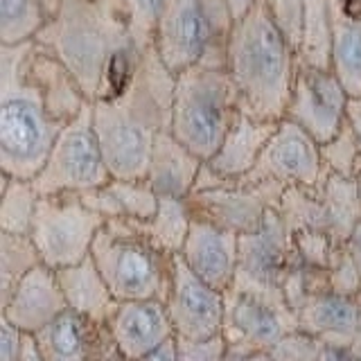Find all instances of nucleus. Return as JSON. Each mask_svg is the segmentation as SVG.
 I'll use <instances>...</instances> for the list:
<instances>
[{
	"instance_id": "nucleus-1",
	"label": "nucleus",
	"mask_w": 361,
	"mask_h": 361,
	"mask_svg": "<svg viewBox=\"0 0 361 361\" xmlns=\"http://www.w3.org/2000/svg\"><path fill=\"white\" fill-rule=\"evenodd\" d=\"M48 20L34 41L71 68L90 102L127 88L142 48L124 0H45Z\"/></svg>"
},
{
	"instance_id": "nucleus-2",
	"label": "nucleus",
	"mask_w": 361,
	"mask_h": 361,
	"mask_svg": "<svg viewBox=\"0 0 361 361\" xmlns=\"http://www.w3.org/2000/svg\"><path fill=\"white\" fill-rule=\"evenodd\" d=\"M174 79L152 43L127 88L93 102L95 131L113 176L145 178L156 135L172 122Z\"/></svg>"
},
{
	"instance_id": "nucleus-3",
	"label": "nucleus",
	"mask_w": 361,
	"mask_h": 361,
	"mask_svg": "<svg viewBox=\"0 0 361 361\" xmlns=\"http://www.w3.org/2000/svg\"><path fill=\"white\" fill-rule=\"evenodd\" d=\"M298 50L271 20L262 0L235 20L226 71L240 93V109L259 120H282L298 71Z\"/></svg>"
},
{
	"instance_id": "nucleus-4",
	"label": "nucleus",
	"mask_w": 361,
	"mask_h": 361,
	"mask_svg": "<svg viewBox=\"0 0 361 361\" xmlns=\"http://www.w3.org/2000/svg\"><path fill=\"white\" fill-rule=\"evenodd\" d=\"M30 43H0V169L16 178L41 172L66 124L50 113L30 73Z\"/></svg>"
},
{
	"instance_id": "nucleus-5",
	"label": "nucleus",
	"mask_w": 361,
	"mask_h": 361,
	"mask_svg": "<svg viewBox=\"0 0 361 361\" xmlns=\"http://www.w3.org/2000/svg\"><path fill=\"white\" fill-rule=\"evenodd\" d=\"M240 113V93L221 66L195 63L174 79L169 131L203 161L219 149Z\"/></svg>"
},
{
	"instance_id": "nucleus-6",
	"label": "nucleus",
	"mask_w": 361,
	"mask_h": 361,
	"mask_svg": "<svg viewBox=\"0 0 361 361\" xmlns=\"http://www.w3.org/2000/svg\"><path fill=\"white\" fill-rule=\"evenodd\" d=\"M90 255L118 300L167 298L174 255L156 246L135 219H106Z\"/></svg>"
},
{
	"instance_id": "nucleus-7",
	"label": "nucleus",
	"mask_w": 361,
	"mask_h": 361,
	"mask_svg": "<svg viewBox=\"0 0 361 361\" xmlns=\"http://www.w3.org/2000/svg\"><path fill=\"white\" fill-rule=\"evenodd\" d=\"M106 156L93 122V102L63 124L41 172L32 178L39 195L86 192L111 178Z\"/></svg>"
},
{
	"instance_id": "nucleus-8",
	"label": "nucleus",
	"mask_w": 361,
	"mask_h": 361,
	"mask_svg": "<svg viewBox=\"0 0 361 361\" xmlns=\"http://www.w3.org/2000/svg\"><path fill=\"white\" fill-rule=\"evenodd\" d=\"M106 217L86 206L79 192L41 195L30 237L41 259L52 269L71 267L90 255Z\"/></svg>"
},
{
	"instance_id": "nucleus-9",
	"label": "nucleus",
	"mask_w": 361,
	"mask_h": 361,
	"mask_svg": "<svg viewBox=\"0 0 361 361\" xmlns=\"http://www.w3.org/2000/svg\"><path fill=\"white\" fill-rule=\"evenodd\" d=\"M293 259L296 253L291 244V231L282 219L280 208H276L267 214L257 231L240 235V264L233 287L287 305L282 296V282Z\"/></svg>"
},
{
	"instance_id": "nucleus-10",
	"label": "nucleus",
	"mask_w": 361,
	"mask_h": 361,
	"mask_svg": "<svg viewBox=\"0 0 361 361\" xmlns=\"http://www.w3.org/2000/svg\"><path fill=\"white\" fill-rule=\"evenodd\" d=\"M285 190L287 188L276 180H262V183L237 180L221 188L192 190L188 203L195 217H203L228 231L246 235L257 231L271 210L280 208Z\"/></svg>"
},
{
	"instance_id": "nucleus-11",
	"label": "nucleus",
	"mask_w": 361,
	"mask_h": 361,
	"mask_svg": "<svg viewBox=\"0 0 361 361\" xmlns=\"http://www.w3.org/2000/svg\"><path fill=\"white\" fill-rule=\"evenodd\" d=\"M325 174L321 142L289 118L278 122V129L269 138L255 167L242 180L262 183L276 180L280 185H316Z\"/></svg>"
},
{
	"instance_id": "nucleus-12",
	"label": "nucleus",
	"mask_w": 361,
	"mask_h": 361,
	"mask_svg": "<svg viewBox=\"0 0 361 361\" xmlns=\"http://www.w3.org/2000/svg\"><path fill=\"white\" fill-rule=\"evenodd\" d=\"M348 97L350 93L332 68L298 61L285 118L300 124L323 145L345 124Z\"/></svg>"
},
{
	"instance_id": "nucleus-13",
	"label": "nucleus",
	"mask_w": 361,
	"mask_h": 361,
	"mask_svg": "<svg viewBox=\"0 0 361 361\" xmlns=\"http://www.w3.org/2000/svg\"><path fill=\"white\" fill-rule=\"evenodd\" d=\"M165 305L174 332L183 341H201V338L224 332L226 291L201 280L178 253L174 255L172 287H169Z\"/></svg>"
},
{
	"instance_id": "nucleus-14",
	"label": "nucleus",
	"mask_w": 361,
	"mask_h": 361,
	"mask_svg": "<svg viewBox=\"0 0 361 361\" xmlns=\"http://www.w3.org/2000/svg\"><path fill=\"white\" fill-rule=\"evenodd\" d=\"M291 330H298V321L287 305L235 287L226 291L224 334L228 345H240L251 357L269 355Z\"/></svg>"
},
{
	"instance_id": "nucleus-15",
	"label": "nucleus",
	"mask_w": 361,
	"mask_h": 361,
	"mask_svg": "<svg viewBox=\"0 0 361 361\" xmlns=\"http://www.w3.org/2000/svg\"><path fill=\"white\" fill-rule=\"evenodd\" d=\"M208 43L203 0H163L154 30V48L163 63L178 75L201 61Z\"/></svg>"
},
{
	"instance_id": "nucleus-16",
	"label": "nucleus",
	"mask_w": 361,
	"mask_h": 361,
	"mask_svg": "<svg viewBox=\"0 0 361 361\" xmlns=\"http://www.w3.org/2000/svg\"><path fill=\"white\" fill-rule=\"evenodd\" d=\"M178 255L201 280L228 291L235 285L237 264H240V233L203 217H195Z\"/></svg>"
},
{
	"instance_id": "nucleus-17",
	"label": "nucleus",
	"mask_w": 361,
	"mask_h": 361,
	"mask_svg": "<svg viewBox=\"0 0 361 361\" xmlns=\"http://www.w3.org/2000/svg\"><path fill=\"white\" fill-rule=\"evenodd\" d=\"M37 341L41 345L43 361H82L120 357L109 325L90 321L68 307L45 327H41Z\"/></svg>"
},
{
	"instance_id": "nucleus-18",
	"label": "nucleus",
	"mask_w": 361,
	"mask_h": 361,
	"mask_svg": "<svg viewBox=\"0 0 361 361\" xmlns=\"http://www.w3.org/2000/svg\"><path fill=\"white\" fill-rule=\"evenodd\" d=\"M109 332L122 359H147L154 348L176 334L163 298L120 300Z\"/></svg>"
},
{
	"instance_id": "nucleus-19",
	"label": "nucleus",
	"mask_w": 361,
	"mask_h": 361,
	"mask_svg": "<svg viewBox=\"0 0 361 361\" xmlns=\"http://www.w3.org/2000/svg\"><path fill=\"white\" fill-rule=\"evenodd\" d=\"M3 316L25 332H39L41 327L68 310L56 269L45 262L37 264L23 276L9 296L0 302Z\"/></svg>"
},
{
	"instance_id": "nucleus-20",
	"label": "nucleus",
	"mask_w": 361,
	"mask_h": 361,
	"mask_svg": "<svg viewBox=\"0 0 361 361\" xmlns=\"http://www.w3.org/2000/svg\"><path fill=\"white\" fill-rule=\"evenodd\" d=\"M280 120H259L240 109L219 149L208 158V165L226 178L242 180L255 167L269 138L278 129Z\"/></svg>"
},
{
	"instance_id": "nucleus-21",
	"label": "nucleus",
	"mask_w": 361,
	"mask_h": 361,
	"mask_svg": "<svg viewBox=\"0 0 361 361\" xmlns=\"http://www.w3.org/2000/svg\"><path fill=\"white\" fill-rule=\"evenodd\" d=\"M201 165L203 158L165 129L154 140L145 178L158 197H190Z\"/></svg>"
},
{
	"instance_id": "nucleus-22",
	"label": "nucleus",
	"mask_w": 361,
	"mask_h": 361,
	"mask_svg": "<svg viewBox=\"0 0 361 361\" xmlns=\"http://www.w3.org/2000/svg\"><path fill=\"white\" fill-rule=\"evenodd\" d=\"M27 68L34 77V82L41 88L45 104H48L50 113L56 120H61V122L73 120L90 102L71 68H68L54 52L43 48L37 41L30 43Z\"/></svg>"
},
{
	"instance_id": "nucleus-23",
	"label": "nucleus",
	"mask_w": 361,
	"mask_h": 361,
	"mask_svg": "<svg viewBox=\"0 0 361 361\" xmlns=\"http://www.w3.org/2000/svg\"><path fill=\"white\" fill-rule=\"evenodd\" d=\"M298 330L321 336L323 341L353 338L361 330V302L332 289L310 293L296 310Z\"/></svg>"
},
{
	"instance_id": "nucleus-24",
	"label": "nucleus",
	"mask_w": 361,
	"mask_h": 361,
	"mask_svg": "<svg viewBox=\"0 0 361 361\" xmlns=\"http://www.w3.org/2000/svg\"><path fill=\"white\" fill-rule=\"evenodd\" d=\"M56 278H59L68 307L79 312L90 321L109 325L120 300L111 291L109 282L97 269L93 255L84 257L77 264L56 269Z\"/></svg>"
},
{
	"instance_id": "nucleus-25",
	"label": "nucleus",
	"mask_w": 361,
	"mask_h": 361,
	"mask_svg": "<svg viewBox=\"0 0 361 361\" xmlns=\"http://www.w3.org/2000/svg\"><path fill=\"white\" fill-rule=\"evenodd\" d=\"M330 68L350 95L361 93V0H330Z\"/></svg>"
},
{
	"instance_id": "nucleus-26",
	"label": "nucleus",
	"mask_w": 361,
	"mask_h": 361,
	"mask_svg": "<svg viewBox=\"0 0 361 361\" xmlns=\"http://www.w3.org/2000/svg\"><path fill=\"white\" fill-rule=\"evenodd\" d=\"M86 206L104 214L106 219H135L147 221L158 210V195L147 178H120L111 176L104 185L79 192Z\"/></svg>"
},
{
	"instance_id": "nucleus-27",
	"label": "nucleus",
	"mask_w": 361,
	"mask_h": 361,
	"mask_svg": "<svg viewBox=\"0 0 361 361\" xmlns=\"http://www.w3.org/2000/svg\"><path fill=\"white\" fill-rule=\"evenodd\" d=\"M195 214L188 197H158V210L152 219L138 221L142 233L169 255L180 253Z\"/></svg>"
},
{
	"instance_id": "nucleus-28",
	"label": "nucleus",
	"mask_w": 361,
	"mask_h": 361,
	"mask_svg": "<svg viewBox=\"0 0 361 361\" xmlns=\"http://www.w3.org/2000/svg\"><path fill=\"white\" fill-rule=\"evenodd\" d=\"M330 0H302V43L298 50V59L310 66L330 68Z\"/></svg>"
},
{
	"instance_id": "nucleus-29",
	"label": "nucleus",
	"mask_w": 361,
	"mask_h": 361,
	"mask_svg": "<svg viewBox=\"0 0 361 361\" xmlns=\"http://www.w3.org/2000/svg\"><path fill=\"white\" fill-rule=\"evenodd\" d=\"M39 190L32 178H16L3 174V192H0V231L30 235L34 214L39 206Z\"/></svg>"
},
{
	"instance_id": "nucleus-30",
	"label": "nucleus",
	"mask_w": 361,
	"mask_h": 361,
	"mask_svg": "<svg viewBox=\"0 0 361 361\" xmlns=\"http://www.w3.org/2000/svg\"><path fill=\"white\" fill-rule=\"evenodd\" d=\"M48 20L45 0H0V43L34 41Z\"/></svg>"
},
{
	"instance_id": "nucleus-31",
	"label": "nucleus",
	"mask_w": 361,
	"mask_h": 361,
	"mask_svg": "<svg viewBox=\"0 0 361 361\" xmlns=\"http://www.w3.org/2000/svg\"><path fill=\"white\" fill-rule=\"evenodd\" d=\"M41 262V253L30 235L0 231V302L30 269Z\"/></svg>"
},
{
	"instance_id": "nucleus-32",
	"label": "nucleus",
	"mask_w": 361,
	"mask_h": 361,
	"mask_svg": "<svg viewBox=\"0 0 361 361\" xmlns=\"http://www.w3.org/2000/svg\"><path fill=\"white\" fill-rule=\"evenodd\" d=\"M321 156L330 174L355 178L361 169V140L348 124H343L336 135L321 145Z\"/></svg>"
},
{
	"instance_id": "nucleus-33",
	"label": "nucleus",
	"mask_w": 361,
	"mask_h": 361,
	"mask_svg": "<svg viewBox=\"0 0 361 361\" xmlns=\"http://www.w3.org/2000/svg\"><path fill=\"white\" fill-rule=\"evenodd\" d=\"M291 244H293V253H296V257L300 259V262L310 264V267H321V269H327L334 248L338 246V242L334 240V237L327 231H321V228L293 231Z\"/></svg>"
},
{
	"instance_id": "nucleus-34",
	"label": "nucleus",
	"mask_w": 361,
	"mask_h": 361,
	"mask_svg": "<svg viewBox=\"0 0 361 361\" xmlns=\"http://www.w3.org/2000/svg\"><path fill=\"white\" fill-rule=\"evenodd\" d=\"M327 282H330V289L336 293L355 296V298L361 296V271L343 244H338L330 257V264H327Z\"/></svg>"
},
{
	"instance_id": "nucleus-35",
	"label": "nucleus",
	"mask_w": 361,
	"mask_h": 361,
	"mask_svg": "<svg viewBox=\"0 0 361 361\" xmlns=\"http://www.w3.org/2000/svg\"><path fill=\"white\" fill-rule=\"evenodd\" d=\"M271 20L285 34V39L300 50L302 43V0H262Z\"/></svg>"
},
{
	"instance_id": "nucleus-36",
	"label": "nucleus",
	"mask_w": 361,
	"mask_h": 361,
	"mask_svg": "<svg viewBox=\"0 0 361 361\" xmlns=\"http://www.w3.org/2000/svg\"><path fill=\"white\" fill-rule=\"evenodd\" d=\"M124 5H127L129 11L133 39L145 50L147 45L154 43V30L158 14H161L163 0H124Z\"/></svg>"
},
{
	"instance_id": "nucleus-37",
	"label": "nucleus",
	"mask_w": 361,
	"mask_h": 361,
	"mask_svg": "<svg viewBox=\"0 0 361 361\" xmlns=\"http://www.w3.org/2000/svg\"><path fill=\"white\" fill-rule=\"evenodd\" d=\"M178 350H180V359L214 361V359L228 357V341H226L224 332L210 338H201V341H183V338H178Z\"/></svg>"
},
{
	"instance_id": "nucleus-38",
	"label": "nucleus",
	"mask_w": 361,
	"mask_h": 361,
	"mask_svg": "<svg viewBox=\"0 0 361 361\" xmlns=\"http://www.w3.org/2000/svg\"><path fill=\"white\" fill-rule=\"evenodd\" d=\"M23 336H25V330L16 327L5 316L0 319V361H18Z\"/></svg>"
},
{
	"instance_id": "nucleus-39",
	"label": "nucleus",
	"mask_w": 361,
	"mask_h": 361,
	"mask_svg": "<svg viewBox=\"0 0 361 361\" xmlns=\"http://www.w3.org/2000/svg\"><path fill=\"white\" fill-rule=\"evenodd\" d=\"M147 359H158V361H176V359H180V350H178V338H176V334L165 338V341L158 345V348H154L152 353L147 355Z\"/></svg>"
},
{
	"instance_id": "nucleus-40",
	"label": "nucleus",
	"mask_w": 361,
	"mask_h": 361,
	"mask_svg": "<svg viewBox=\"0 0 361 361\" xmlns=\"http://www.w3.org/2000/svg\"><path fill=\"white\" fill-rule=\"evenodd\" d=\"M345 124L357 133V138L361 140V93L348 97L345 106Z\"/></svg>"
},
{
	"instance_id": "nucleus-41",
	"label": "nucleus",
	"mask_w": 361,
	"mask_h": 361,
	"mask_svg": "<svg viewBox=\"0 0 361 361\" xmlns=\"http://www.w3.org/2000/svg\"><path fill=\"white\" fill-rule=\"evenodd\" d=\"M18 361H43L41 345H39L37 334H34V332H25V336H23V345H20V357H18Z\"/></svg>"
},
{
	"instance_id": "nucleus-42",
	"label": "nucleus",
	"mask_w": 361,
	"mask_h": 361,
	"mask_svg": "<svg viewBox=\"0 0 361 361\" xmlns=\"http://www.w3.org/2000/svg\"><path fill=\"white\" fill-rule=\"evenodd\" d=\"M343 246L348 248V253L353 255V259H355L359 271H361V219H359V224L353 228V233L348 235V240L343 242Z\"/></svg>"
},
{
	"instance_id": "nucleus-43",
	"label": "nucleus",
	"mask_w": 361,
	"mask_h": 361,
	"mask_svg": "<svg viewBox=\"0 0 361 361\" xmlns=\"http://www.w3.org/2000/svg\"><path fill=\"white\" fill-rule=\"evenodd\" d=\"M257 3V0H228V5H231V9H233V14H235V18H240V16H244L248 9H251L253 5Z\"/></svg>"
},
{
	"instance_id": "nucleus-44",
	"label": "nucleus",
	"mask_w": 361,
	"mask_h": 361,
	"mask_svg": "<svg viewBox=\"0 0 361 361\" xmlns=\"http://www.w3.org/2000/svg\"><path fill=\"white\" fill-rule=\"evenodd\" d=\"M355 183H357V192H359V201H361V169L357 172V176H355Z\"/></svg>"
}]
</instances>
